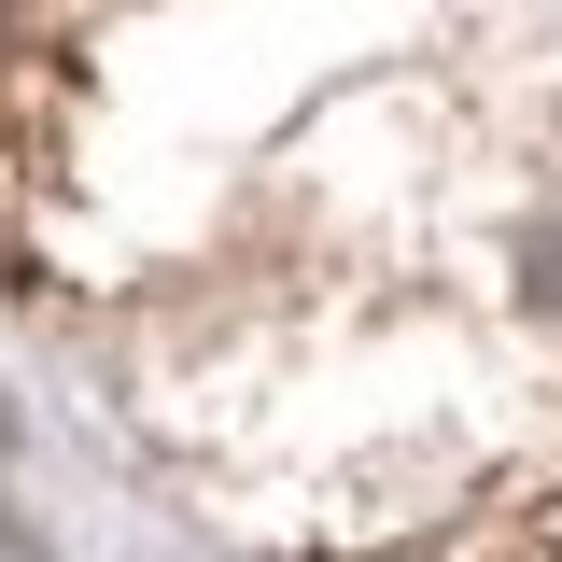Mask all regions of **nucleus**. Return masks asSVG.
Masks as SVG:
<instances>
[{
	"instance_id": "f257e3e1",
	"label": "nucleus",
	"mask_w": 562,
	"mask_h": 562,
	"mask_svg": "<svg viewBox=\"0 0 562 562\" xmlns=\"http://www.w3.org/2000/svg\"><path fill=\"white\" fill-rule=\"evenodd\" d=\"M520 281H535V295H549V310H562V211H549V225H535V254H520Z\"/></svg>"
}]
</instances>
